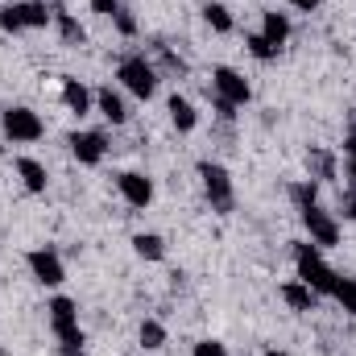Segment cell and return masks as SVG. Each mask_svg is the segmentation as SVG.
I'll return each mask as SVG.
<instances>
[{"label":"cell","instance_id":"cell-1","mask_svg":"<svg viewBox=\"0 0 356 356\" xmlns=\"http://www.w3.org/2000/svg\"><path fill=\"white\" fill-rule=\"evenodd\" d=\"M294 269H298V282H307L315 294H327V298H332L336 269L323 261L319 245H311V241H294Z\"/></svg>","mask_w":356,"mask_h":356},{"label":"cell","instance_id":"cell-2","mask_svg":"<svg viewBox=\"0 0 356 356\" xmlns=\"http://www.w3.org/2000/svg\"><path fill=\"white\" fill-rule=\"evenodd\" d=\"M50 332L58 336V353H83V332H79V307L75 298L58 294L50 298Z\"/></svg>","mask_w":356,"mask_h":356},{"label":"cell","instance_id":"cell-3","mask_svg":"<svg viewBox=\"0 0 356 356\" xmlns=\"http://www.w3.org/2000/svg\"><path fill=\"white\" fill-rule=\"evenodd\" d=\"M54 25V8L46 0H17L0 8V29L4 33H21V29H46Z\"/></svg>","mask_w":356,"mask_h":356},{"label":"cell","instance_id":"cell-4","mask_svg":"<svg viewBox=\"0 0 356 356\" xmlns=\"http://www.w3.org/2000/svg\"><path fill=\"white\" fill-rule=\"evenodd\" d=\"M116 79H120V88L129 91V95L149 99V95L158 91V67H154L145 54H124L120 67H116Z\"/></svg>","mask_w":356,"mask_h":356},{"label":"cell","instance_id":"cell-5","mask_svg":"<svg viewBox=\"0 0 356 356\" xmlns=\"http://www.w3.org/2000/svg\"><path fill=\"white\" fill-rule=\"evenodd\" d=\"M199 178H203V195L211 203V211L228 216L236 207V186H232V175L220 166V162H199Z\"/></svg>","mask_w":356,"mask_h":356},{"label":"cell","instance_id":"cell-6","mask_svg":"<svg viewBox=\"0 0 356 356\" xmlns=\"http://www.w3.org/2000/svg\"><path fill=\"white\" fill-rule=\"evenodd\" d=\"M0 124H4V137H8L13 145H29V141H42V137H46V124H42V116H38L33 108H25V104H13V108H4Z\"/></svg>","mask_w":356,"mask_h":356},{"label":"cell","instance_id":"cell-7","mask_svg":"<svg viewBox=\"0 0 356 356\" xmlns=\"http://www.w3.org/2000/svg\"><path fill=\"white\" fill-rule=\"evenodd\" d=\"M298 220H302V228H307L311 245L327 249V245H336V241H340V224H336V216H332L327 207H319V203L298 207Z\"/></svg>","mask_w":356,"mask_h":356},{"label":"cell","instance_id":"cell-8","mask_svg":"<svg viewBox=\"0 0 356 356\" xmlns=\"http://www.w3.org/2000/svg\"><path fill=\"white\" fill-rule=\"evenodd\" d=\"M25 266H29V273L42 282V286H63L67 282V266H63V257L46 245V249H29L25 253Z\"/></svg>","mask_w":356,"mask_h":356},{"label":"cell","instance_id":"cell-9","mask_svg":"<svg viewBox=\"0 0 356 356\" xmlns=\"http://www.w3.org/2000/svg\"><path fill=\"white\" fill-rule=\"evenodd\" d=\"M211 91H216V95H224V99H228V104H236V108L253 99L249 79H245L241 71H232V67H216V71H211Z\"/></svg>","mask_w":356,"mask_h":356},{"label":"cell","instance_id":"cell-10","mask_svg":"<svg viewBox=\"0 0 356 356\" xmlns=\"http://www.w3.org/2000/svg\"><path fill=\"white\" fill-rule=\"evenodd\" d=\"M116 191L129 207H149L154 203V182L141 175V170H120L116 175Z\"/></svg>","mask_w":356,"mask_h":356},{"label":"cell","instance_id":"cell-11","mask_svg":"<svg viewBox=\"0 0 356 356\" xmlns=\"http://www.w3.org/2000/svg\"><path fill=\"white\" fill-rule=\"evenodd\" d=\"M67 145H71V154H75V162H79V166H99V162H104V154H108L104 133H71V137H67Z\"/></svg>","mask_w":356,"mask_h":356},{"label":"cell","instance_id":"cell-12","mask_svg":"<svg viewBox=\"0 0 356 356\" xmlns=\"http://www.w3.org/2000/svg\"><path fill=\"white\" fill-rule=\"evenodd\" d=\"M95 112H99L108 124H124V120H129V104H124V95L112 88V83L95 91Z\"/></svg>","mask_w":356,"mask_h":356},{"label":"cell","instance_id":"cell-13","mask_svg":"<svg viewBox=\"0 0 356 356\" xmlns=\"http://www.w3.org/2000/svg\"><path fill=\"white\" fill-rule=\"evenodd\" d=\"M58 91H63V104H67L75 116H88L91 108H95V91H88L79 79H71V75L58 79Z\"/></svg>","mask_w":356,"mask_h":356},{"label":"cell","instance_id":"cell-14","mask_svg":"<svg viewBox=\"0 0 356 356\" xmlns=\"http://www.w3.org/2000/svg\"><path fill=\"white\" fill-rule=\"evenodd\" d=\"M166 112H170V124H175L178 133H191V129L199 124V112H195V104H191L186 95H178V91L166 99Z\"/></svg>","mask_w":356,"mask_h":356},{"label":"cell","instance_id":"cell-15","mask_svg":"<svg viewBox=\"0 0 356 356\" xmlns=\"http://www.w3.org/2000/svg\"><path fill=\"white\" fill-rule=\"evenodd\" d=\"M54 29H58V38H63L67 46H83V42H88V29L79 25V17L67 13V8H58V4H54Z\"/></svg>","mask_w":356,"mask_h":356},{"label":"cell","instance_id":"cell-16","mask_svg":"<svg viewBox=\"0 0 356 356\" xmlns=\"http://www.w3.org/2000/svg\"><path fill=\"white\" fill-rule=\"evenodd\" d=\"M282 302H286L290 311H315L319 294H315L307 282H298V277H294V282H286V286H282Z\"/></svg>","mask_w":356,"mask_h":356},{"label":"cell","instance_id":"cell-17","mask_svg":"<svg viewBox=\"0 0 356 356\" xmlns=\"http://www.w3.org/2000/svg\"><path fill=\"white\" fill-rule=\"evenodd\" d=\"M17 178L25 182V191H29V195H42V191H46V182H50V178H46V166H42L38 158H17Z\"/></svg>","mask_w":356,"mask_h":356},{"label":"cell","instance_id":"cell-18","mask_svg":"<svg viewBox=\"0 0 356 356\" xmlns=\"http://www.w3.org/2000/svg\"><path fill=\"white\" fill-rule=\"evenodd\" d=\"M261 33H266V42H273V46L282 50V46H286V38H290V17H286V13H277V8L261 13Z\"/></svg>","mask_w":356,"mask_h":356},{"label":"cell","instance_id":"cell-19","mask_svg":"<svg viewBox=\"0 0 356 356\" xmlns=\"http://www.w3.org/2000/svg\"><path fill=\"white\" fill-rule=\"evenodd\" d=\"M133 253H137L141 261H162V257H166V241H162L158 232H137V236H133Z\"/></svg>","mask_w":356,"mask_h":356},{"label":"cell","instance_id":"cell-20","mask_svg":"<svg viewBox=\"0 0 356 356\" xmlns=\"http://www.w3.org/2000/svg\"><path fill=\"white\" fill-rule=\"evenodd\" d=\"M307 170H311L315 182L336 178V154H327V149H311V154H307Z\"/></svg>","mask_w":356,"mask_h":356},{"label":"cell","instance_id":"cell-21","mask_svg":"<svg viewBox=\"0 0 356 356\" xmlns=\"http://www.w3.org/2000/svg\"><path fill=\"white\" fill-rule=\"evenodd\" d=\"M332 298L340 302V311H344V315H356V277H344V273H336Z\"/></svg>","mask_w":356,"mask_h":356},{"label":"cell","instance_id":"cell-22","mask_svg":"<svg viewBox=\"0 0 356 356\" xmlns=\"http://www.w3.org/2000/svg\"><path fill=\"white\" fill-rule=\"evenodd\" d=\"M203 21H207L216 33H232V29H236V21H232L228 4H216V0H211V4H203Z\"/></svg>","mask_w":356,"mask_h":356},{"label":"cell","instance_id":"cell-23","mask_svg":"<svg viewBox=\"0 0 356 356\" xmlns=\"http://www.w3.org/2000/svg\"><path fill=\"white\" fill-rule=\"evenodd\" d=\"M137 340H141V348H145V353H158V348H166V327H162L158 319H141Z\"/></svg>","mask_w":356,"mask_h":356},{"label":"cell","instance_id":"cell-24","mask_svg":"<svg viewBox=\"0 0 356 356\" xmlns=\"http://www.w3.org/2000/svg\"><path fill=\"white\" fill-rule=\"evenodd\" d=\"M245 46H249V54H253L257 63H273V58L282 54L273 42H266V33H245Z\"/></svg>","mask_w":356,"mask_h":356},{"label":"cell","instance_id":"cell-25","mask_svg":"<svg viewBox=\"0 0 356 356\" xmlns=\"http://www.w3.org/2000/svg\"><path fill=\"white\" fill-rule=\"evenodd\" d=\"M290 199H294L298 207L319 203V182H315V178H298V182H290Z\"/></svg>","mask_w":356,"mask_h":356},{"label":"cell","instance_id":"cell-26","mask_svg":"<svg viewBox=\"0 0 356 356\" xmlns=\"http://www.w3.org/2000/svg\"><path fill=\"white\" fill-rule=\"evenodd\" d=\"M112 25H116V33H124V38H137V17L120 4V13L112 17Z\"/></svg>","mask_w":356,"mask_h":356},{"label":"cell","instance_id":"cell-27","mask_svg":"<svg viewBox=\"0 0 356 356\" xmlns=\"http://www.w3.org/2000/svg\"><path fill=\"white\" fill-rule=\"evenodd\" d=\"M211 108H216V116H220V120H232V116H236V104H228V99H224V95H216V91H211Z\"/></svg>","mask_w":356,"mask_h":356},{"label":"cell","instance_id":"cell-28","mask_svg":"<svg viewBox=\"0 0 356 356\" xmlns=\"http://www.w3.org/2000/svg\"><path fill=\"white\" fill-rule=\"evenodd\" d=\"M195 356H228V348H224L220 340H199V344H195Z\"/></svg>","mask_w":356,"mask_h":356},{"label":"cell","instance_id":"cell-29","mask_svg":"<svg viewBox=\"0 0 356 356\" xmlns=\"http://www.w3.org/2000/svg\"><path fill=\"white\" fill-rule=\"evenodd\" d=\"M340 216L344 220H356V191H344L340 195Z\"/></svg>","mask_w":356,"mask_h":356},{"label":"cell","instance_id":"cell-30","mask_svg":"<svg viewBox=\"0 0 356 356\" xmlns=\"http://www.w3.org/2000/svg\"><path fill=\"white\" fill-rule=\"evenodd\" d=\"M88 4L99 17H116V13H120V0H88Z\"/></svg>","mask_w":356,"mask_h":356},{"label":"cell","instance_id":"cell-31","mask_svg":"<svg viewBox=\"0 0 356 356\" xmlns=\"http://www.w3.org/2000/svg\"><path fill=\"white\" fill-rule=\"evenodd\" d=\"M290 4H294V8H302V13H311V8H315L319 0H290Z\"/></svg>","mask_w":356,"mask_h":356},{"label":"cell","instance_id":"cell-32","mask_svg":"<svg viewBox=\"0 0 356 356\" xmlns=\"http://www.w3.org/2000/svg\"><path fill=\"white\" fill-rule=\"evenodd\" d=\"M261 356H290V353H282V348H266Z\"/></svg>","mask_w":356,"mask_h":356},{"label":"cell","instance_id":"cell-33","mask_svg":"<svg viewBox=\"0 0 356 356\" xmlns=\"http://www.w3.org/2000/svg\"><path fill=\"white\" fill-rule=\"evenodd\" d=\"M348 133H356V112H353V120H348Z\"/></svg>","mask_w":356,"mask_h":356},{"label":"cell","instance_id":"cell-34","mask_svg":"<svg viewBox=\"0 0 356 356\" xmlns=\"http://www.w3.org/2000/svg\"><path fill=\"white\" fill-rule=\"evenodd\" d=\"M0 356H4V348H0Z\"/></svg>","mask_w":356,"mask_h":356}]
</instances>
